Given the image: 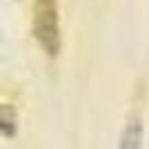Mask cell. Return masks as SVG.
<instances>
[{
	"label": "cell",
	"instance_id": "obj_3",
	"mask_svg": "<svg viewBox=\"0 0 149 149\" xmlns=\"http://www.w3.org/2000/svg\"><path fill=\"white\" fill-rule=\"evenodd\" d=\"M2 129L5 136H13V109L9 105L2 107Z\"/></svg>",
	"mask_w": 149,
	"mask_h": 149
},
{
	"label": "cell",
	"instance_id": "obj_2",
	"mask_svg": "<svg viewBox=\"0 0 149 149\" xmlns=\"http://www.w3.org/2000/svg\"><path fill=\"white\" fill-rule=\"evenodd\" d=\"M143 134H145V127L140 123V118H131L123 129L118 149H140L143 147Z\"/></svg>",
	"mask_w": 149,
	"mask_h": 149
},
{
	"label": "cell",
	"instance_id": "obj_1",
	"mask_svg": "<svg viewBox=\"0 0 149 149\" xmlns=\"http://www.w3.org/2000/svg\"><path fill=\"white\" fill-rule=\"evenodd\" d=\"M33 36L49 58L60 54L58 0H33Z\"/></svg>",
	"mask_w": 149,
	"mask_h": 149
}]
</instances>
